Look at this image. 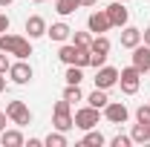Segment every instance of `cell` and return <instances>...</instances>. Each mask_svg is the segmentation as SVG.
<instances>
[{"label": "cell", "mask_w": 150, "mask_h": 147, "mask_svg": "<svg viewBox=\"0 0 150 147\" xmlns=\"http://www.w3.org/2000/svg\"><path fill=\"white\" fill-rule=\"evenodd\" d=\"M0 92H6V75L0 72Z\"/></svg>", "instance_id": "cell-33"}, {"label": "cell", "mask_w": 150, "mask_h": 147, "mask_svg": "<svg viewBox=\"0 0 150 147\" xmlns=\"http://www.w3.org/2000/svg\"><path fill=\"white\" fill-rule=\"evenodd\" d=\"M26 35H29V40H35V37H43V35H46V20L40 18V15H32V18H26Z\"/></svg>", "instance_id": "cell-13"}, {"label": "cell", "mask_w": 150, "mask_h": 147, "mask_svg": "<svg viewBox=\"0 0 150 147\" xmlns=\"http://www.w3.org/2000/svg\"><path fill=\"white\" fill-rule=\"evenodd\" d=\"M104 64H107V55H98V52H93V55H90V66H95V69H98V66H104Z\"/></svg>", "instance_id": "cell-28"}, {"label": "cell", "mask_w": 150, "mask_h": 147, "mask_svg": "<svg viewBox=\"0 0 150 147\" xmlns=\"http://www.w3.org/2000/svg\"><path fill=\"white\" fill-rule=\"evenodd\" d=\"M142 40H144V43H147V46H150V26H147V29H144V32H142Z\"/></svg>", "instance_id": "cell-32"}, {"label": "cell", "mask_w": 150, "mask_h": 147, "mask_svg": "<svg viewBox=\"0 0 150 147\" xmlns=\"http://www.w3.org/2000/svg\"><path fill=\"white\" fill-rule=\"evenodd\" d=\"M136 121H142V124H150V104H142V107L136 110Z\"/></svg>", "instance_id": "cell-26"}, {"label": "cell", "mask_w": 150, "mask_h": 147, "mask_svg": "<svg viewBox=\"0 0 150 147\" xmlns=\"http://www.w3.org/2000/svg\"><path fill=\"white\" fill-rule=\"evenodd\" d=\"M110 144H112V147H130V144H133V139L118 133V136H112V139H110Z\"/></svg>", "instance_id": "cell-27"}, {"label": "cell", "mask_w": 150, "mask_h": 147, "mask_svg": "<svg viewBox=\"0 0 150 147\" xmlns=\"http://www.w3.org/2000/svg\"><path fill=\"white\" fill-rule=\"evenodd\" d=\"M87 26H90V32H95V35H104L107 29H112L107 12H93V15L87 18Z\"/></svg>", "instance_id": "cell-12"}, {"label": "cell", "mask_w": 150, "mask_h": 147, "mask_svg": "<svg viewBox=\"0 0 150 147\" xmlns=\"http://www.w3.org/2000/svg\"><path fill=\"white\" fill-rule=\"evenodd\" d=\"M6 115H9L15 124H20V127L32 124V112H29V107H26L23 101H9V104H6Z\"/></svg>", "instance_id": "cell-6"}, {"label": "cell", "mask_w": 150, "mask_h": 147, "mask_svg": "<svg viewBox=\"0 0 150 147\" xmlns=\"http://www.w3.org/2000/svg\"><path fill=\"white\" fill-rule=\"evenodd\" d=\"M87 104H90V107H95V110H104V107L110 104V98H107V90H98V87H95V90L87 95Z\"/></svg>", "instance_id": "cell-17"}, {"label": "cell", "mask_w": 150, "mask_h": 147, "mask_svg": "<svg viewBox=\"0 0 150 147\" xmlns=\"http://www.w3.org/2000/svg\"><path fill=\"white\" fill-rule=\"evenodd\" d=\"M43 144L46 147H67V136L58 130V133H49L46 139H43Z\"/></svg>", "instance_id": "cell-23"}, {"label": "cell", "mask_w": 150, "mask_h": 147, "mask_svg": "<svg viewBox=\"0 0 150 147\" xmlns=\"http://www.w3.org/2000/svg\"><path fill=\"white\" fill-rule=\"evenodd\" d=\"M9 66H12V64H9V52H0V72L6 75V72H9Z\"/></svg>", "instance_id": "cell-29"}, {"label": "cell", "mask_w": 150, "mask_h": 147, "mask_svg": "<svg viewBox=\"0 0 150 147\" xmlns=\"http://www.w3.org/2000/svg\"><path fill=\"white\" fill-rule=\"evenodd\" d=\"M6 121H9V115H6V112L0 110V133H3V130H6Z\"/></svg>", "instance_id": "cell-31"}, {"label": "cell", "mask_w": 150, "mask_h": 147, "mask_svg": "<svg viewBox=\"0 0 150 147\" xmlns=\"http://www.w3.org/2000/svg\"><path fill=\"white\" fill-rule=\"evenodd\" d=\"M72 43L75 46H90L93 43V35L90 32H72Z\"/></svg>", "instance_id": "cell-25"}, {"label": "cell", "mask_w": 150, "mask_h": 147, "mask_svg": "<svg viewBox=\"0 0 150 147\" xmlns=\"http://www.w3.org/2000/svg\"><path fill=\"white\" fill-rule=\"evenodd\" d=\"M64 78H67V84H81L84 81V66H69Z\"/></svg>", "instance_id": "cell-24"}, {"label": "cell", "mask_w": 150, "mask_h": 147, "mask_svg": "<svg viewBox=\"0 0 150 147\" xmlns=\"http://www.w3.org/2000/svg\"><path fill=\"white\" fill-rule=\"evenodd\" d=\"M69 107H72V104H69L67 98H61V101L55 104V110H52V127L61 130V133H67V130H72V127H75Z\"/></svg>", "instance_id": "cell-3"}, {"label": "cell", "mask_w": 150, "mask_h": 147, "mask_svg": "<svg viewBox=\"0 0 150 147\" xmlns=\"http://www.w3.org/2000/svg\"><path fill=\"white\" fill-rule=\"evenodd\" d=\"M139 43H142V29L124 26V29H121V46H124V49H133V46H139Z\"/></svg>", "instance_id": "cell-15"}, {"label": "cell", "mask_w": 150, "mask_h": 147, "mask_svg": "<svg viewBox=\"0 0 150 147\" xmlns=\"http://www.w3.org/2000/svg\"><path fill=\"white\" fill-rule=\"evenodd\" d=\"M9 78H12L15 84H29V81H32V66H29L23 58H18V64L9 66Z\"/></svg>", "instance_id": "cell-9"}, {"label": "cell", "mask_w": 150, "mask_h": 147, "mask_svg": "<svg viewBox=\"0 0 150 147\" xmlns=\"http://www.w3.org/2000/svg\"><path fill=\"white\" fill-rule=\"evenodd\" d=\"M139 84H142V72L136 66H127V69L118 72V87H121L124 95H136L139 92Z\"/></svg>", "instance_id": "cell-4"}, {"label": "cell", "mask_w": 150, "mask_h": 147, "mask_svg": "<svg viewBox=\"0 0 150 147\" xmlns=\"http://www.w3.org/2000/svg\"><path fill=\"white\" fill-rule=\"evenodd\" d=\"M90 46H75V43H64L58 58L67 64V66H90Z\"/></svg>", "instance_id": "cell-2"}, {"label": "cell", "mask_w": 150, "mask_h": 147, "mask_svg": "<svg viewBox=\"0 0 150 147\" xmlns=\"http://www.w3.org/2000/svg\"><path fill=\"white\" fill-rule=\"evenodd\" d=\"M130 139H133V144H147V141H150V124L136 121L133 130H130Z\"/></svg>", "instance_id": "cell-16"}, {"label": "cell", "mask_w": 150, "mask_h": 147, "mask_svg": "<svg viewBox=\"0 0 150 147\" xmlns=\"http://www.w3.org/2000/svg\"><path fill=\"white\" fill-rule=\"evenodd\" d=\"M81 6V0H55V12L61 18H67V15H72L75 9Z\"/></svg>", "instance_id": "cell-19"}, {"label": "cell", "mask_w": 150, "mask_h": 147, "mask_svg": "<svg viewBox=\"0 0 150 147\" xmlns=\"http://www.w3.org/2000/svg\"><path fill=\"white\" fill-rule=\"evenodd\" d=\"M3 32H9V18L0 12V35H3Z\"/></svg>", "instance_id": "cell-30"}, {"label": "cell", "mask_w": 150, "mask_h": 147, "mask_svg": "<svg viewBox=\"0 0 150 147\" xmlns=\"http://www.w3.org/2000/svg\"><path fill=\"white\" fill-rule=\"evenodd\" d=\"M46 35L52 37L55 43H64V40L72 37V29H69L67 23H52V26H46Z\"/></svg>", "instance_id": "cell-14"}, {"label": "cell", "mask_w": 150, "mask_h": 147, "mask_svg": "<svg viewBox=\"0 0 150 147\" xmlns=\"http://www.w3.org/2000/svg\"><path fill=\"white\" fill-rule=\"evenodd\" d=\"M90 52L107 55V52H110V37H104V35H95V37H93V43H90Z\"/></svg>", "instance_id": "cell-20"}, {"label": "cell", "mask_w": 150, "mask_h": 147, "mask_svg": "<svg viewBox=\"0 0 150 147\" xmlns=\"http://www.w3.org/2000/svg\"><path fill=\"white\" fill-rule=\"evenodd\" d=\"M0 52H9V55L15 58H26L32 55V43H29V37H20V35H0Z\"/></svg>", "instance_id": "cell-1"}, {"label": "cell", "mask_w": 150, "mask_h": 147, "mask_svg": "<svg viewBox=\"0 0 150 147\" xmlns=\"http://www.w3.org/2000/svg\"><path fill=\"white\" fill-rule=\"evenodd\" d=\"M98 0H81V6H95Z\"/></svg>", "instance_id": "cell-34"}, {"label": "cell", "mask_w": 150, "mask_h": 147, "mask_svg": "<svg viewBox=\"0 0 150 147\" xmlns=\"http://www.w3.org/2000/svg\"><path fill=\"white\" fill-rule=\"evenodd\" d=\"M133 66H136L139 72H147V69H150V46H147V43L133 46Z\"/></svg>", "instance_id": "cell-11"}, {"label": "cell", "mask_w": 150, "mask_h": 147, "mask_svg": "<svg viewBox=\"0 0 150 147\" xmlns=\"http://www.w3.org/2000/svg\"><path fill=\"white\" fill-rule=\"evenodd\" d=\"M104 141H107V139H104L98 130H87V136L81 139V144H87V147H101Z\"/></svg>", "instance_id": "cell-21"}, {"label": "cell", "mask_w": 150, "mask_h": 147, "mask_svg": "<svg viewBox=\"0 0 150 147\" xmlns=\"http://www.w3.org/2000/svg\"><path fill=\"white\" fill-rule=\"evenodd\" d=\"M32 3H46V0H32Z\"/></svg>", "instance_id": "cell-36"}, {"label": "cell", "mask_w": 150, "mask_h": 147, "mask_svg": "<svg viewBox=\"0 0 150 147\" xmlns=\"http://www.w3.org/2000/svg\"><path fill=\"white\" fill-rule=\"evenodd\" d=\"M12 3H15V0H0V6H12Z\"/></svg>", "instance_id": "cell-35"}, {"label": "cell", "mask_w": 150, "mask_h": 147, "mask_svg": "<svg viewBox=\"0 0 150 147\" xmlns=\"http://www.w3.org/2000/svg\"><path fill=\"white\" fill-rule=\"evenodd\" d=\"M98 118H101V110H95V107H90V104L72 115V121H75L78 130H93L95 124H98Z\"/></svg>", "instance_id": "cell-5"}, {"label": "cell", "mask_w": 150, "mask_h": 147, "mask_svg": "<svg viewBox=\"0 0 150 147\" xmlns=\"http://www.w3.org/2000/svg\"><path fill=\"white\" fill-rule=\"evenodd\" d=\"M93 81H95V87H98V90H110V87L118 84V69L104 64V66H98V72H95Z\"/></svg>", "instance_id": "cell-7"}, {"label": "cell", "mask_w": 150, "mask_h": 147, "mask_svg": "<svg viewBox=\"0 0 150 147\" xmlns=\"http://www.w3.org/2000/svg\"><path fill=\"white\" fill-rule=\"evenodd\" d=\"M64 98L75 104V101H84V92H81V84H67V90H64Z\"/></svg>", "instance_id": "cell-22"}, {"label": "cell", "mask_w": 150, "mask_h": 147, "mask_svg": "<svg viewBox=\"0 0 150 147\" xmlns=\"http://www.w3.org/2000/svg\"><path fill=\"white\" fill-rule=\"evenodd\" d=\"M104 12H107V18H110L112 26H121V29H124V26H127V20H130V12H127V6H121V3H110Z\"/></svg>", "instance_id": "cell-10"}, {"label": "cell", "mask_w": 150, "mask_h": 147, "mask_svg": "<svg viewBox=\"0 0 150 147\" xmlns=\"http://www.w3.org/2000/svg\"><path fill=\"white\" fill-rule=\"evenodd\" d=\"M104 118H107L110 124H124V121L130 118V110H127L121 101H110V104L104 107Z\"/></svg>", "instance_id": "cell-8"}, {"label": "cell", "mask_w": 150, "mask_h": 147, "mask_svg": "<svg viewBox=\"0 0 150 147\" xmlns=\"http://www.w3.org/2000/svg\"><path fill=\"white\" fill-rule=\"evenodd\" d=\"M0 144L3 147H20V144H26V141H23V133L20 130H3Z\"/></svg>", "instance_id": "cell-18"}]
</instances>
